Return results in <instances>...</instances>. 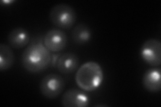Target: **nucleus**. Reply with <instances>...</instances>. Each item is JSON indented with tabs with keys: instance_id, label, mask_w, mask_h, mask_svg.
I'll use <instances>...</instances> for the list:
<instances>
[{
	"instance_id": "0eeeda50",
	"label": "nucleus",
	"mask_w": 161,
	"mask_h": 107,
	"mask_svg": "<svg viewBox=\"0 0 161 107\" xmlns=\"http://www.w3.org/2000/svg\"><path fill=\"white\" fill-rule=\"evenodd\" d=\"M89 103L87 94L84 90L76 88L67 90L61 99V104L64 107H87Z\"/></svg>"
},
{
	"instance_id": "ddd939ff",
	"label": "nucleus",
	"mask_w": 161,
	"mask_h": 107,
	"mask_svg": "<svg viewBox=\"0 0 161 107\" xmlns=\"http://www.w3.org/2000/svg\"><path fill=\"white\" fill-rule=\"evenodd\" d=\"M13 2H14V1H12H12H6H6H2V3H4V4H6V5H8L9 3H13Z\"/></svg>"
},
{
	"instance_id": "9b49d317",
	"label": "nucleus",
	"mask_w": 161,
	"mask_h": 107,
	"mask_svg": "<svg viewBox=\"0 0 161 107\" xmlns=\"http://www.w3.org/2000/svg\"><path fill=\"white\" fill-rule=\"evenodd\" d=\"M92 32L89 26L85 24H79L75 25L71 32V38L75 44L85 45L92 39Z\"/></svg>"
},
{
	"instance_id": "f03ea898",
	"label": "nucleus",
	"mask_w": 161,
	"mask_h": 107,
	"mask_svg": "<svg viewBox=\"0 0 161 107\" xmlns=\"http://www.w3.org/2000/svg\"><path fill=\"white\" fill-rule=\"evenodd\" d=\"M75 82L79 87L87 92L97 89L103 80V69L97 62L89 61L80 66L75 74Z\"/></svg>"
},
{
	"instance_id": "f257e3e1",
	"label": "nucleus",
	"mask_w": 161,
	"mask_h": 107,
	"mask_svg": "<svg viewBox=\"0 0 161 107\" xmlns=\"http://www.w3.org/2000/svg\"><path fill=\"white\" fill-rule=\"evenodd\" d=\"M23 67L30 73H40L46 70L52 62L50 51L41 42L29 45L22 53Z\"/></svg>"
},
{
	"instance_id": "39448f33",
	"label": "nucleus",
	"mask_w": 161,
	"mask_h": 107,
	"mask_svg": "<svg viewBox=\"0 0 161 107\" xmlns=\"http://www.w3.org/2000/svg\"><path fill=\"white\" fill-rule=\"evenodd\" d=\"M141 58L153 67H159L161 64V43L155 38L145 41L140 49Z\"/></svg>"
},
{
	"instance_id": "7ed1b4c3",
	"label": "nucleus",
	"mask_w": 161,
	"mask_h": 107,
	"mask_svg": "<svg viewBox=\"0 0 161 107\" xmlns=\"http://www.w3.org/2000/svg\"><path fill=\"white\" fill-rule=\"evenodd\" d=\"M50 22L59 29H69L75 25L77 20L75 10L68 4L55 5L49 13Z\"/></svg>"
},
{
	"instance_id": "20e7f679",
	"label": "nucleus",
	"mask_w": 161,
	"mask_h": 107,
	"mask_svg": "<svg viewBox=\"0 0 161 107\" xmlns=\"http://www.w3.org/2000/svg\"><path fill=\"white\" fill-rule=\"evenodd\" d=\"M65 87L64 79L57 74H49L40 83V91L42 95L48 99H57Z\"/></svg>"
},
{
	"instance_id": "1a4fd4ad",
	"label": "nucleus",
	"mask_w": 161,
	"mask_h": 107,
	"mask_svg": "<svg viewBox=\"0 0 161 107\" xmlns=\"http://www.w3.org/2000/svg\"><path fill=\"white\" fill-rule=\"evenodd\" d=\"M160 68L148 69L142 76V84L144 88L150 93H157L161 89Z\"/></svg>"
},
{
	"instance_id": "423d86ee",
	"label": "nucleus",
	"mask_w": 161,
	"mask_h": 107,
	"mask_svg": "<svg viewBox=\"0 0 161 107\" xmlns=\"http://www.w3.org/2000/svg\"><path fill=\"white\" fill-rule=\"evenodd\" d=\"M67 40V35L63 30L51 29L45 34L43 44L50 52H58L66 48Z\"/></svg>"
},
{
	"instance_id": "9d476101",
	"label": "nucleus",
	"mask_w": 161,
	"mask_h": 107,
	"mask_svg": "<svg viewBox=\"0 0 161 107\" xmlns=\"http://www.w3.org/2000/svg\"><path fill=\"white\" fill-rule=\"evenodd\" d=\"M9 46L14 49L24 48L30 42V34L26 29L18 27L13 29L8 35Z\"/></svg>"
},
{
	"instance_id": "6e6552de",
	"label": "nucleus",
	"mask_w": 161,
	"mask_h": 107,
	"mask_svg": "<svg viewBox=\"0 0 161 107\" xmlns=\"http://www.w3.org/2000/svg\"><path fill=\"white\" fill-rule=\"evenodd\" d=\"M79 65V59L73 52H66L61 54L57 59L56 66L60 73L70 74L77 70Z\"/></svg>"
},
{
	"instance_id": "f8f14e48",
	"label": "nucleus",
	"mask_w": 161,
	"mask_h": 107,
	"mask_svg": "<svg viewBox=\"0 0 161 107\" xmlns=\"http://www.w3.org/2000/svg\"><path fill=\"white\" fill-rule=\"evenodd\" d=\"M11 48L7 44H0V70L2 72L8 70L14 64L15 55Z\"/></svg>"
}]
</instances>
